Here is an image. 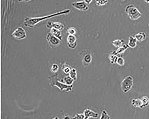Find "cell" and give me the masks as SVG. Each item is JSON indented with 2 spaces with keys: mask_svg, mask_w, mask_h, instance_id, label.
Instances as JSON below:
<instances>
[{
  "mask_svg": "<svg viewBox=\"0 0 149 119\" xmlns=\"http://www.w3.org/2000/svg\"><path fill=\"white\" fill-rule=\"evenodd\" d=\"M70 10L69 9H67L42 17H31L27 16L24 18V25L26 27L33 28L37 24L41 22L55 16L67 14L70 13Z\"/></svg>",
  "mask_w": 149,
  "mask_h": 119,
  "instance_id": "1",
  "label": "cell"
},
{
  "mask_svg": "<svg viewBox=\"0 0 149 119\" xmlns=\"http://www.w3.org/2000/svg\"><path fill=\"white\" fill-rule=\"evenodd\" d=\"M57 76L56 75L51 76L49 77V83L52 86H56L61 91L65 90L67 92L72 91L73 86H68L63 82L58 80Z\"/></svg>",
  "mask_w": 149,
  "mask_h": 119,
  "instance_id": "2",
  "label": "cell"
},
{
  "mask_svg": "<svg viewBox=\"0 0 149 119\" xmlns=\"http://www.w3.org/2000/svg\"><path fill=\"white\" fill-rule=\"evenodd\" d=\"M126 14L132 20H135L140 18L142 14L134 5L130 4L127 6L125 9Z\"/></svg>",
  "mask_w": 149,
  "mask_h": 119,
  "instance_id": "3",
  "label": "cell"
},
{
  "mask_svg": "<svg viewBox=\"0 0 149 119\" xmlns=\"http://www.w3.org/2000/svg\"><path fill=\"white\" fill-rule=\"evenodd\" d=\"M121 88L122 91L125 93L129 92L133 85V79L131 76L126 77L120 84Z\"/></svg>",
  "mask_w": 149,
  "mask_h": 119,
  "instance_id": "4",
  "label": "cell"
},
{
  "mask_svg": "<svg viewBox=\"0 0 149 119\" xmlns=\"http://www.w3.org/2000/svg\"><path fill=\"white\" fill-rule=\"evenodd\" d=\"M46 39L48 43L51 48L54 49L58 46L61 43V41L55 37L50 32L47 35Z\"/></svg>",
  "mask_w": 149,
  "mask_h": 119,
  "instance_id": "5",
  "label": "cell"
},
{
  "mask_svg": "<svg viewBox=\"0 0 149 119\" xmlns=\"http://www.w3.org/2000/svg\"><path fill=\"white\" fill-rule=\"evenodd\" d=\"M82 64L84 67H88L92 61L91 53L87 50H84L80 53Z\"/></svg>",
  "mask_w": 149,
  "mask_h": 119,
  "instance_id": "6",
  "label": "cell"
},
{
  "mask_svg": "<svg viewBox=\"0 0 149 119\" xmlns=\"http://www.w3.org/2000/svg\"><path fill=\"white\" fill-rule=\"evenodd\" d=\"M11 37L15 39L20 41L27 37L26 33L22 27H18L11 35Z\"/></svg>",
  "mask_w": 149,
  "mask_h": 119,
  "instance_id": "7",
  "label": "cell"
},
{
  "mask_svg": "<svg viewBox=\"0 0 149 119\" xmlns=\"http://www.w3.org/2000/svg\"><path fill=\"white\" fill-rule=\"evenodd\" d=\"M72 5L73 7L82 11H86L89 9L88 5L85 1L73 3Z\"/></svg>",
  "mask_w": 149,
  "mask_h": 119,
  "instance_id": "8",
  "label": "cell"
},
{
  "mask_svg": "<svg viewBox=\"0 0 149 119\" xmlns=\"http://www.w3.org/2000/svg\"><path fill=\"white\" fill-rule=\"evenodd\" d=\"M67 44L68 47L71 49L76 48L77 43V38L75 35H68L67 38Z\"/></svg>",
  "mask_w": 149,
  "mask_h": 119,
  "instance_id": "9",
  "label": "cell"
},
{
  "mask_svg": "<svg viewBox=\"0 0 149 119\" xmlns=\"http://www.w3.org/2000/svg\"><path fill=\"white\" fill-rule=\"evenodd\" d=\"M46 27L50 29L53 28L61 31L64 29L65 26L63 24L59 22L48 21L47 23Z\"/></svg>",
  "mask_w": 149,
  "mask_h": 119,
  "instance_id": "10",
  "label": "cell"
},
{
  "mask_svg": "<svg viewBox=\"0 0 149 119\" xmlns=\"http://www.w3.org/2000/svg\"><path fill=\"white\" fill-rule=\"evenodd\" d=\"M83 114L85 116V119L89 118H97L99 116V114L96 112L89 109H86L84 111Z\"/></svg>",
  "mask_w": 149,
  "mask_h": 119,
  "instance_id": "11",
  "label": "cell"
},
{
  "mask_svg": "<svg viewBox=\"0 0 149 119\" xmlns=\"http://www.w3.org/2000/svg\"><path fill=\"white\" fill-rule=\"evenodd\" d=\"M129 47L127 44H124L122 46L119 48L116 51H114L111 53L118 57V56H120L119 57H123L124 53L129 48Z\"/></svg>",
  "mask_w": 149,
  "mask_h": 119,
  "instance_id": "12",
  "label": "cell"
},
{
  "mask_svg": "<svg viewBox=\"0 0 149 119\" xmlns=\"http://www.w3.org/2000/svg\"><path fill=\"white\" fill-rule=\"evenodd\" d=\"M134 37L137 41L141 43L146 40L147 35L145 32H140L136 34Z\"/></svg>",
  "mask_w": 149,
  "mask_h": 119,
  "instance_id": "13",
  "label": "cell"
},
{
  "mask_svg": "<svg viewBox=\"0 0 149 119\" xmlns=\"http://www.w3.org/2000/svg\"><path fill=\"white\" fill-rule=\"evenodd\" d=\"M129 42L127 44L129 47L131 48H134L137 46V41L135 37L132 35L130 36L129 38Z\"/></svg>",
  "mask_w": 149,
  "mask_h": 119,
  "instance_id": "14",
  "label": "cell"
},
{
  "mask_svg": "<svg viewBox=\"0 0 149 119\" xmlns=\"http://www.w3.org/2000/svg\"><path fill=\"white\" fill-rule=\"evenodd\" d=\"M55 37L59 39L61 41L63 39L61 31L57 29L52 28L51 29L50 32Z\"/></svg>",
  "mask_w": 149,
  "mask_h": 119,
  "instance_id": "15",
  "label": "cell"
},
{
  "mask_svg": "<svg viewBox=\"0 0 149 119\" xmlns=\"http://www.w3.org/2000/svg\"><path fill=\"white\" fill-rule=\"evenodd\" d=\"M132 105L136 108H142V104L141 99H134L132 101Z\"/></svg>",
  "mask_w": 149,
  "mask_h": 119,
  "instance_id": "16",
  "label": "cell"
},
{
  "mask_svg": "<svg viewBox=\"0 0 149 119\" xmlns=\"http://www.w3.org/2000/svg\"><path fill=\"white\" fill-rule=\"evenodd\" d=\"M74 81L69 76H68L65 77L61 82H63L67 85L71 86L73 85Z\"/></svg>",
  "mask_w": 149,
  "mask_h": 119,
  "instance_id": "17",
  "label": "cell"
},
{
  "mask_svg": "<svg viewBox=\"0 0 149 119\" xmlns=\"http://www.w3.org/2000/svg\"><path fill=\"white\" fill-rule=\"evenodd\" d=\"M61 69L64 73L67 74H69L72 68L70 65L65 63L62 65Z\"/></svg>",
  "mask_w": 149,
  "mask_h": 119,
  "instance_id": "18",
  "label": "cell"
},
{
  "mask_svg": "<svg viewBox=\"0 0 149 119\" xmlns=\"http://www.w3.org/2000/svg\"><path fill=\"white\" fill-rule=\"evenodd\" d=\"M69 76L74 81H76L78 79L76 69L75 68H72L69 74Z\"/></svg>",
  "mask_w": 149,
  "mask_h": 119,
  "instance_id": "19",
  "label": "cell"
},
{
  "mask_svg": "<svg viewBox=\"0 0 149 119\" xmlns=\"http://www.w3.org/2000/svg\"><path fill=\"white\" fill-rule=\"evenodd\" d=\"M124 40L123 39H117L115 40L112 42V44L116 48H119L122 46Z\"/></svg>",
  "mask_w": 149,
  "mask_h": 119,
  "instance_id": "20",
  "label": "cell"
},
{
  "mask_svg": "<svg viewBox=\"0 0 149 119\" xmlns=\"http://www.w3.org/2000/svg\"><path fill=\"white\" fill-rule=\"evenodd\" d=\"M118 57L113 54V53L111 52L109 56V59L111 63V64L116 63Z\"/></svg>",
  "mask_w": 149,
  "mask_h": 119,
  "instance_id": "21",
  "label": "cell"
},
{
  "mask_svg": "<svg viewBox=\"0 0 149 119\" xmlns=\"http://www.w3.org/2000/svg\"><path fill=\"white\" fill-rule=\"evenodd\" d=\"M142 104V108L147 106L149 104V99L146 96L143 97L141 99Z\"/></svg>",
  "mask_w": 149,
  "mask_h": 119,
  "instance_id": "22",
  "label": "cell"
},
{
  "mask_svg": "<svg viewBox=\"0 0 149 119\" xmlns=\"http://www.w3.org/2000/svg\"><path fill=\"white\" fill-rule=\"evenodd\" d=\"M111 117L108 114L107 112L103 110L102 112L100 119H110Z\"/></svg>",
  "mask_w": 149,
  "mask_h": 119,
  "instance_id": "23",
  "label": "cell"
},
{
  "mask_svg": "<svg viewBox=\"0 0 149 119\" xmlns=\"http://www.w3.org/2000/svg\"><path fill=\"white\" fill-rule=\"evenodd\" d=\"M76 29L74 27H71L68 29L67 31V33L69 35H74L76 33Z\"/></svg>",
  "mask_w": 149,
  "mask_h": 119,
  "instance_id": "24",
  "label": "cell"
},
{
  "mask_svg": "<svg viewBox=\"0 0 149 119\" xmlns=\"http://www.w3.org/2000/svg\"><path fill=\"white\" fill-rule=\"evenodd\" d=\"M116 63L120 66H123L125 65V62L123 57H119L118 58Z\"/></svg>",
  "mask_w": 149,
  "mask_h": 119,
  "instance_id": "25",
  "label": "cell"
},
{
  "mask_svg": "<svg viewBox=\"0 0 149 119\" xmlns=\"http://www.w3.org/2000/svg\"><path fill=\"white\" fill-rule=\"evenodd\" d=\"M59 70V66L56 64H54L52 65L51 70L52 73H56Z\"/></svg>",
  "mask_w": 149,
  "mask_h": 119,
  "instance_id": "26",
  "label": "cell"
},
{
  "mask_svg": "<svg viewBox=\"0 0 149 119\" xmlns=\"http://www.w3.org/2000/svg\"><path fill=\"white\" fill-rule=\"evenodd\" d=\"M72 119H85L84 114H77L72 118Z\"/></svg>",
  "mask_w": 149,
  "mask_h": 119,
  "instance_id": "27",
  "label": "cell"
},
{
  "mask_svg": "<svg viewBox=\"0 0 149 119\" xmlns=\"http://www.w3.org/2000/svg\"><path fill=\"white\" fill-rule=\"evenodd\" d=\"M96 5L98 6H102L107 4L108 2V1H96Z\"/></svg>",
  "mask_w": 149,
  "mask_h": 119,
  "instance_id": "28",
  "label": "cell"
},
{
  "mask_svg": "<svg viewBox=\"0 0 149 119\" xmlns=\"http://www.w3.org/2000/svg\"><path fill=\"white\" fill-rule=\"evenodd\" d=\"M62 119H72V118H71L69 114L67 113L64 115Z\"/></svg>",
  "mask_w": 149,
  "mask_h": 119,
  "instance_id": "29",
  "label": "cell"
},
{
  "mask_svg": "<svg viewBox=\"0 0 149 119\" xmlns=\"http://www.w3.org/2000/svg\"><path fill=\"white\" fill-rule=\"evenodd\" d=\"M92 1H85L86 3L88 5L90 4L92 2Z\"/></svg>",
  "mask_w": 149,
  "mask_h": 119,
  "instance_id": "30",
  "label": "cell"
},
{
  "mask_svg": "<svg viewBox=\"0 0 149 119\" xmlns=\"http://www.w3.org/2000/svg\"><path fill=\"white\" fill-rule=\"evenodd\" d=\"M52 119H60V118L58 116H55Z\"/></svg>",
  "mask_w": 149,
  "mask_h": 119,
  "instance_id": "31",
  "label": "cell"
},
{
  "mask_svg": "<svg viewBox=\"0 0 149 119\" xmlns=\"http://www.w3.org/2000/svg\"><path fill=\"white\" fill-rule=\"evenodd\" d=\"M148 26L149 27V22H148Z\"/></svg>",
  "mask_w": 149,
  "mask_h": 119,
  "instance_id": "32",
  "label": "cell"
},
{
  "mask_svg": "<svg viewBox=\"0 0 149 119\" xmlns=\"http://www.w3.org/2000/svg\"><path fill=\"white\" fill-rule=\"evenodd\" d=\"M86 119H91V118H89Z\"/></svg>",
  "mask_w": 149,
  "mask_h": 119,
  "instance_id": "33",
  "label": "cell"
}]
</instances>
